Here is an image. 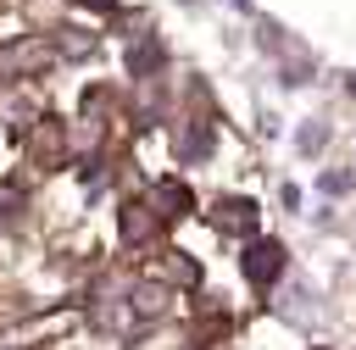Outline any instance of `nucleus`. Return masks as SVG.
Masks as SVG:
<instances>
[{
  "label": "nucleus",
  "mask_w": 356,
  "mask_h": 350,
  "mask_svg": "<svg viewBox=\"0 0 356 350\" xmlns=\"http://www.w3.org/2000/svg\"><path fill=\"white\" fill-rule=\"evenodd\" d=\"M245 272H250L256 283H273V278H278V244H250V261H245Z\"/></svg>",
  "instance_id": "obj_1"
},
{
  "label": "nucleus",
  "mask_w": 356,
  "mask_h": 350,
  "mask_svg": "<svg viewBox=\"0 0 356 350\" xmlns=\"http://www.w3.org/2000/svg\"><path fill=\"white\" fill-rule=\"evenodd\" d=\"M350 183H356L350 172H323V189H328V194H334V189H350Z\"/></svg>",
  "instance_id": "obj_2"
}]
</instances>
